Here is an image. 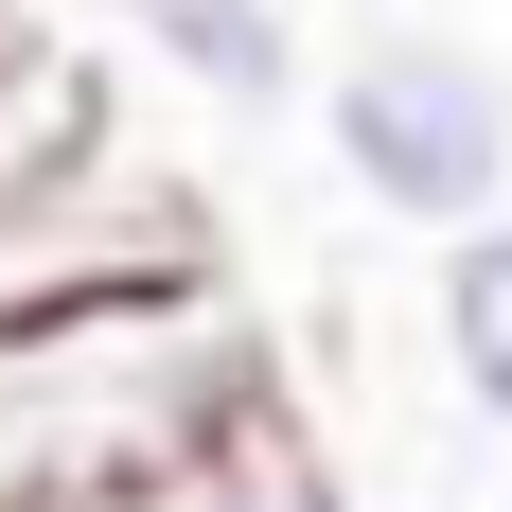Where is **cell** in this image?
<instances>
[{
    "mask_svg": "<svg viewBox=\"0 0 512 512\" xmlns=\"http://www.w3.org/2000/svg\"><path fill=\"white\" fill-rule=\"evenodd\" d=\"M106 36L142 71H177L195 106H230V124H283L301 106V18L283 0H106Z\"/></svg>",
    "mask_w": 512,
    "mask_h": 512,
    "instance_id": "3957f363",
    "label": "cell"
},
{
    "mask_svg": "<svg viewBox=\"0 0 512 512\" xmlns=\"http://www.w3.org/2000/svg\"><path fill=\"white\" fill-rule=\"evenodd\" d=\"M301 407V371L212 283H124V301H36L0 318V512H89L142 477H195L212 442Z\"/></svg>",
    "mask_w": 512,
    "mask_h": 512,
    "instance_id": "6da1fadb",
    "label": "cell"
},
{
    "mask_svg": "<svg viewBox=\"0 0 512 512\" xmlns=\"http://www.w3.org/2000/svg\"><path fill=\"white\" fill-rule=\"evenodd\" d=\"M318 142L389 230L460 248V230L512 212V71L477 36H442V18H389V36H354L318 71Z\"/></svg>",
    "mask_w": 512,
    "mask_h": 512,
    "instance_id": "7a4b0ae2",
    "label": "cell"
},
{
    "mask_svg": "<svg viewBox=\"0 0 512 512\" xmlns=\"http://www.w3.org/2000/svg\"><path fill=\"white\" fill-rule=\"evenodd\" d=\"M424 354H442V389H460L477 424H512V212L424 265Z\"/></svg>",
    "mask_w": 512,
    "mask_h": 512,
    "instance_id": "277c9868",
    "label": "cell"
},
{
    "mask_svg": "<svg viewBox=\"0 0 512 512\" xmlns=\"http://www.w3.org/2000/svg\"><path fill=\"white\" fill-rule=\"evenodd\" d=\"M89 512H354L336 460H318V407L248 424V442H212L195 477H142V495H89Z\"/></svg>",
    "mask_w": 512,
    "mask_h": 512,
    "instance_id": "5b68a950",
    "label": "cell"
}]
</instances>
